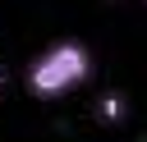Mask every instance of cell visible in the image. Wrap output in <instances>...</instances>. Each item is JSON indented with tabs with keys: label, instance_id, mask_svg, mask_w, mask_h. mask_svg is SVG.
I'll list each match as a JSON object with an SVG mask.
<instances>
[{
	"label": "cell",
	"instance_id": "1",
	"mask_svg": "<svg viewBox=\"0 0 147 142\" xmlns=\"http://www.w3.org/2000/svg\"><path fill=\"white\" fill-rule=\"evenodd\" d=\"M87 73H92V50L83 41H55L28 64V92L41 101H55L78 82H87Z\"/></svg>",
	"mask_w": 147,
	"mask_h": 142
},
{
	"label": "cell",
	"instance_id": "2",
	"mask_svg": "<svg viewBox=\"0 0 147 142\" xmlns=\"http://www.w3.org/2000/svg\"><path fill=\"white\" fill-rule=\"evenodd\" d=\"M96 110H101V119H124V96H115V92H106L101 101H96Z\"/></svg>",
	"mask_w": 147,
	"mask_h": 142
}]
</instances>
